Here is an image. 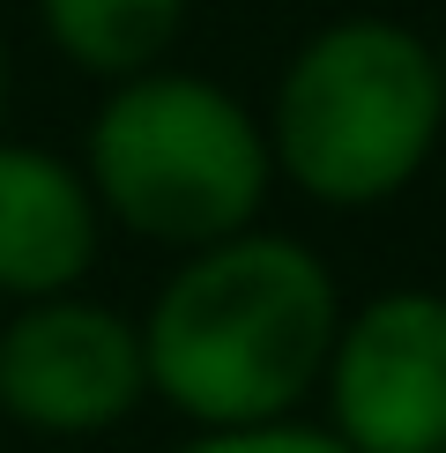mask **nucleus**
Listing matches in <instances>:
<instances>
[{
	"mask_svg": "<svg viewBox=\"0 0 446 453\" xmlns=\"http://www.w3.org/2000/svg\"><path fill=\"white\" fill-rule=\"evenodd\" d=\"M172 453H350L327 424L305 417H275V424H231V431H194Z\"/></svg>",
	"mask_w": 446,
	"mask_h": 453,
	"instance_id": "8",
	"label": "nucleus"
},
{
	"mask_svg": "<svg viewBox=\"0 0 446 453\" xmlns=\"http://www.w3.org/2000/svg\"><path fill=\"white\" fill-rule=\"evenodd\" d=\"M74 164L89 172V194L112 231L164 253L253 231L275 194L260 104L172 60L104 82Z\"/></svg>",
	"mask_w": 446,
	"mask_h": 453,
	"instance_id": "3",
	"label": "nucleus"
},
{
	"mask_svg": "<svg viewBox=\"0 0 446 453\" xmlns=\"http://www.w3.org/2000/svg\"><path fill=\"white\" fill-rule=\"evenodd\" d=\"M135 319L149 402H164L194 431H231L297 417L320 394L342 290L305 238L253 223L238 238L179 253Z\"/></svg>",
	"mask_w": 446,
	"mask_h": 453,
	"instance_id": "1",
	"label": "nucleus"
},
{
	"mask_svg": "<svg viewBox=\"0 0 446 453\" xmlns=\"http://www.w3.org/2000/svg\"><path fill=\"white\" fill-rule=\"evenodd\" d=\"M149 402L142 319L89 290L30 297L0 319V417L30 439H104Z\"/></svg>",
	"mask_w": 446,
	"mask_h": 453,
	"instance_id": "4",
	"label": "nucleus"
},
{
	"mask_svg": "<svg viewBox=\"0 0 446 453\" xmlns=\"http://www.w3.org/2000/svg\"><path fill=\"white\" fill-rule=\"evenodd\" d=\"M260 127L275 186L334 216L387 209L446 142V52L395 15H334L275 67Z\"/></svg>",
	"mask_w": 446,
	"mask_h": 453,
	"instance_id": "2",
	"label": "nucleus"
},
{
	"mask_svg": "<svg viewBox=\"0 0 446 453\" xmlns=\"http://www.w3.org/2000/svg\"><path fill=\"white\" fill-rule=\"evenodd\" d=\"M104 231L112 223L82 164L45 142L0 134V297L8 305L82 290L104 260Z\"/></svg>",
	"mask_w": 446,
	"mask_h": 453,
	"instance_id": "6",
	"label": "nucleus"
},
{
	"mask_svg": "<svg viewBox=\"0 0 446 453\" xmlns=\"http://www.w3.org/2000/svg\"><path fill=\"white\" fill-rule=\"evenodd\" d=\"M45 45L89 82H127L142 67H164L186 30L194 0H30Z\"/></svg>",
	"mask_w": 446,
	"mask_h": 453,
	"instance_id": "7",
	"label": "nucleus"
},
{
	"mask_svg": "<svg viewBox=\"0 0 446 453\" xmlns=\"http://www.w3.org/2000/svg\"><path fill=\"white\" fill-rule=\"evenodd\" d=\"M320 424L350 453H446V290L395 282L342 305Z\"/></svg>",
	"mask_w": 446,
	"mask_h": 453,
	"instance_id": "5",
	"label": "nucleus"
},
{
	"mask_svg": "<svg viewBox=\"0 0 446 453\" xmlns=\"http://www.w3.org/2000/svg\"><path fill=\"white\" fill-rule=\"evenodd\" d=\"M0 134H8V30H0Z\"/></svg>",
	"mask_w": 446,
	"mask_h": 453,
	"instance_id": "9",
	"label": "nucleus"
}]
</instances>
